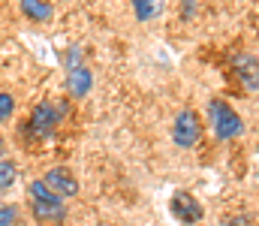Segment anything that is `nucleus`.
Returning a JSON list of instances; mask_svg holds the SVG:
<instances>
[{
	"mask_svg": "<svg viewBox=\"0 0 259 226\" xmlns=\"http://www.w3.org/2000/svg\"><path fill=\"white\" fill-rule=\"evenodd\" d=\"M172 211H175L184 223H196V220H202V205L196 202L190 193H178V196L172 199Z\"/></svg>",
	"mask_w": 259,
	"mask_h": 226,
	"instance_id": "nucleus-7",
	"label": "nucleus"
},
{
	"mask_svg": "<svg viewBox=\"0 0 259 226\" xmlns=\"http://www.w3.org/2000/svg\"><path fill=\"white\" fill-rule=\"evenodd\" d=\"M58 124H61V118H58V112H55L52 103H39V106L33 109V115H30V130H33L39 139L52 136Z\"/></svg>",
	"mask_w": 259,
	"mask_h": 226,
	"instance_id": "nucleus-4",
	"label": "nucleus"
},
{
	"mask_svg": "<svg viewBox=\"0 0 259 226\" xmlns=\"http://www.w3.org/2000/svg\"><path fill=\"white\" fill-rule=\"evenodd\" d=\"M157 12H160V6L151 3V0H139V3H136V18H151V15H157Z\"/></svg>",
	"mask_w": 259,
	"mask_h": 226,
	"instance_id": "nucleus-11",
	"label": "nucleus"
},
{
	"mask_svg": "<svg viewBox=\"0 0 259 226\" xmlns=\"http://www.w3.org/2000/svg\"><path fill=\"white\" fill-rule=\"evenodd\" d=\"M15 175H18L15 172V163L12 160H0V190H6L15 181Z\"/></svg>",
	"mask_w": 259,
	"mask_h": 226,
	"instance_id": "nucleus-10",
	"label": "nucleus"
},
{
	"mask_svg": "<svg viewBox=\"0 0 259 226\" xmlns=\"http://www.w3.org/2000/svg\"><path fill=\"white\" fill-rule=\"evenodd\" d=\"M42 184H46L58 199H61V196H75V193H78V181L72 178V172H66V169H61V166H58V169H49L46 178H42Z\"/></svg>",
	"mask_w": 259,
	"mask_h": 226,
	"instance_id": "nucleus-5",
	"label": "nucleus"
},
{
	"mask_svg": "<svg viewBox=\"0 0 259 226\" xmlns=\"http://www.w3.org/2000/svg\"><path fill=\"white\" fill-rule=\"evenodd\" d=\"M232 70L247 91H259V58L253 52H238L232 58Z\"/></svg>",
	"mask_w": 259,
	"mask_h": 226,
	"instance_id": "nucleus-3",
	"label": "nucleus"
},
{
	"mask_svg": "<svg viewBox=\"0 0 259 226\" xmlns=\"http://www.w3.org/2000/svg\"><path fill=\"white\" fill-rule=\"evenodd\" d=\"M21 12L33 21H49L52 18V6L49 3H39V0H21Z\"/></svg>",
	"mask_w": 259,
	"mask_h": 226,
	"instance_id": "nucleus-9",
	"label": "nucleus"
},
{
	"mask_svg": "<svg viewBox=\"0 0 259 226\" xmlns=\"http://www.w3.org/2000/svg\"><path fill=\"white\" fill-rule=\"evenodd\" d=\"M78 67H81V49L72 46V49L66 52V70H78Z\"/></svg>",
	"mask_w": 259,
	"mask_h": 226,
	"instance_id": "nucleus-13",
	"label": "nucleus"
},
{
	"mask_svg": "<svg viewBox=\"0 0 259 226\" xmlns=\"http://www.w3.org/2000/svg\"><path fill=\"white\" fill-rule=\"evenodd\" d=\"M18 220V208L15 205H0V226H15Z\"/></svg>",
	"mask_w": 259,
	"mask_h": 226,
	"instance_id": "nucleus-12",
	"label": "nucleus"
},
{
	"mask_svg": "<svg viewBox=\"0 0 259 226\" xmlns=\"http://www.w3.org/2000/svg\"><path fill=\"white\" fill-rule=\"evenodd\" d=\"M208 115H211V127H214V136H217V139H235V136H241L244 124H241L238 112H235L229 103L211 100V103H208Z\"/></svg>",
	"mask_w": 259,
	"mask_h": 226,
	"instance_id": "nucleus-1",
	"label": "nucleus"
},
{
	"mask_svg": "<svg viewBox=\"0 0 259 226\" xmlns=\"http://www.w3.org/2000/svg\"><path fill=\"white\" fill-rule=\"evenodd\" d=\"M199 136H202L199 115H196L193 109H184V112H178V118H175V130H172V139H175V145H181V148H193L196 142H199Z\"/></svg>",
	"mask_w": 259,
	"mask_h": 226,
	"instance_id": "nucleus-2",
	"label": "nucleus"
},
{
	"mask_svg": "<svg viewBox=\"0 0 259 226\" xmlns=\"http://www.w3.org/2000/svg\"><path fill=\"white\" fill-rule=\"evenodd\" d=\"M91 84H94V75H91L88 67H78V70H69L66 73V87H69L72 97H84L91 91Z\"/></svg>",
	"mask_w": 259,
	"mask_h": 226,
	"instance_id": "nucleus-8",
	"label": "nucleus"
},
{
	"mask_svg": "<svg viewBox=\"0 0 259 226\" xmlns=\"http://www.w3.org/2000/svg\"><path fill=\"white\" fill-rule=\"evenodd\" d=\"M30 205H33V214H36L39 220L61 223V220L66 217V205H64V199H58V196H49V199H30Z\"/></svg>",
	"mask_w": 259,
	"mask_h": 226,
	"instance_id": "nucleus-6",
	"label": "nucleus"
},
{
	"mask_svg": "<svg viewBox=\"0 0 259 226\" xmlns=\"http://www.w3.org/2000/svg\"><path fill=\"white\" fill-rule=\"evenodd\" d=\"M12 109H15V100L9 94H0V121H6L12 115Z\"/></svg>",
	"mask_w": 259,
	"mask_h": 226,
	"instance_id": "nucleus-14",
	"label": "nucleus"
},
{
	"mask_svg": "<svg viewBox=\"0 0 259 226\" xmlns=\"http://www.w3.org/2000/svg\"><path fill=\"white\" fill-rule=\"evenodd\" d=\"M0 151H3V145H0Z\"/></svg>",
	"mask_w": 259,
	"mask_h": 226,
	"instance_id": "nucleus-15",
	"label": "nucleus"
}]
</instances>
